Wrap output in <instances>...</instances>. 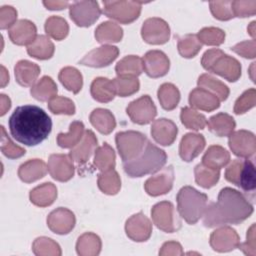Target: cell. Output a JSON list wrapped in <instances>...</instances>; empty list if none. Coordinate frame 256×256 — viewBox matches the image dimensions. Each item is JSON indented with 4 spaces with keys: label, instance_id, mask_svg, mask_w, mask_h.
Instances as JSON below:
<instances>
[{
    "label": "cell",
    "instance_id": "52a82bcc",
    "mask_svg": "<svg viewBox=\"0 0 256 256\" xmlns=\"http://www.w3.org/2000/svg\"><path fill=\"white\" fill-rule=\"evenodd\" d=\"M142 4L139 1H103V13L120 23L128 24L139 17Z\"/></svg>",
    "mask_w": 256,
    "mask_h": 256
},
{
    "label": "cell",
    "instance_id": "74e56055",
    "mask_svg": "<svg viewBox=\"0 0 256 256\" xmlns=\"http://www.w3.org/2000/svg\"><path fill=\"white\" fill-rule=\"evenodd\" d=\"M199 87L213 93L219 100L224 101L229 96V88L220 80L209 74H202L197 81Z\"/></svg>",
    "mask_w": 256,
    "mask_h": 256
},
{
    "label": "cell",
    "instance_id": "cb8c5ba5",
    "mask_svg": "<svg viewBox=\"0 0 256 256\" xmlns=\"http://www.w3.org/2000/svg\"><path fill=\"white\" fill-rule=\"evenodd\" d=\"M219 99L208 90L198 87L193 89L189 95V103L192 107L203 111H213L220 106Z\"/></svg>",
    "mask_w": 256,
    "mask_h": 256
},
{
    "label": "cell",
    "instance_id": "2e32d148",
    "mask_svg": "<svg viewBox=\"0 0 256 256\" xmlns=\"http://www.w3.org/2000/svg\"><path fill=\"white\" fill-rule=\"evenodd\" d=\"M125 230L131 240L143 242L149 239L152 232V224L143 213H137L126 221Z\"/></svg>",
    "mask_w": 256,
    "mask_h": 256
},
{
    "label": "cell",
    "instance_id": "8fae6325",
    "mask_svg": "<svg viewBox=\"0 0 256 256\" xmlns=\"http://www.w3.org/2000/svg\"><path fill=\"white\" fill-rule=\"evenodd\" d=\"M141 35L144 41L149 44H164L169 40L170 28L167 22L161 18H148L142 25Z\"/></svg>",
    "mask_w": 256,
    "mask_h": 256
},
{
    "label": "cell",
    "instance_id": "b9f144b4",
    "mask_svg": "<svg viewBox=\"0 0 256 256\" xmlns=\"http://www.w3.org/2000/svg\"><path fill=\"white\" fill-rule=\"evenodd\" d=\"M62 85L73 93H78L82 88V75L74 67H65L61 69L58 76Z\"/></svg>",
    "mask_w": 256,
    "mask_h": 256
},
{
    "label": "cell",
    "instance_id": "60d3db41",
    "mask_svg": "<svg viewBox=\"0 0 256 256\" xmlns=\"http://www.w3.org/2000/svg\"><path fill=\"white\" fill-rule=\"evenodd\" d=\"M98 187L99 189L108 195L117 194L121 187V180L118 173L114 170H108L98 175Z\"/></svg>",
    "mask_w": 256,
    "mask_h": 256
},
{
    "label": "cell",
    "instance_id": "ac0fdd59",
    "mask_svg": "<svg viewBox=\"0 0 256 256\" xmlns=\"http://www.w3.org/2000/svg\"><path fill=\"white\" fill-rule=\"evenodd\" d=\"M119 50L115 46L104 45L93 49L84 56L79 64L90 67H105L112 63L118 56Z\"/></svg>",
    "mask_w": 256,
    "mask_h": 256
},
{
    "label": "cell",
    "instance_id": "30bf717a",
    "mask_svg": "<svg viewBox=\"0 0 256 256\" xmlns=\"http://www.w3.org/2000/svg\"><path fill=\"white\" fill-rule=\"evenodd\" d=\"M126 112L130 119L137 124L144 125L150 123L156 116V107L148 95L132 101L126 108Z\"/></svg>",
    "mask_w": 256,
    "mask_h": 256
},
{
    "label": "cell",
    "instance_id": "3957f363",
    "mask_svg": "<svg viewBox=\"0 0 256 256\" xmlns=\"http://www.w3.org/2000/svg\"><path fill=\"white\" fill-rule=\"evenodd\" d=\"M166 160L165 151L147 141L140 155L131 161L124 162L123 168L130 177H142L161 170Z\"/></svg>",
    "mask_w": 256,
    "mask_h": 256
},
{
    "label": "cell",
    "instance_id": "277c9868",
    "mask_svg": "<svg viewBox=\"0 0 256 256\" xmlns=\"http://www.w3.org/2000/svg\"><path fill=\"white\" fill-rule=\"evenodd\" d=\"M208 197L191 186L182 187L177 194V208L180 216L188 223L195 224L204 214Z\"/></svg>",
    "mask_w": 256,
    "mask_h": 256
},
{
    "label": "cell",
    "instance_id": "7402d4cb",
    "mask_svg": "<svg viewBox=\"0 0 256 256\" xmlns=\"http://www.w3.org/2000/svg\"><path fill=\"white\" fill-rule=\"evenodd\" d=\"M205 138L201 134L187 133L183 136L179 146L180 157L186 161H192L196 158L205 147Z\"/></svg>",
    "mask_w": 256,
    "mask_h": 256
},
{
    "label": "cell",
    "instance_id": "003e7915",
    "mask_svg": "<svg viewBox=\"0 0 256 256\" xmlns=\"http://www.w3.org/2000/svg\"><path fill=\"white\" fill-rule=\"evenodd\" d=\"M247 30H248L249 34L252 36V38L254 39V37H255V21H252V22L250 23V25L248 26Z\"/></svg>",
    "mask_w": 256,
    "mask_h": 256
},
{
    "label": "cell",
    "instance_id": "ba28073f",
    "mask_svg": "<svg viewBox=\"0 0 256 256\" xmlns=\"http://www.w3.org/2000/svg\"><path fill=\"white\" fill-rule=\"evenodd\" d=\"M151 215L154 224L164 232L172 233L181 227V221L177 217L171 202L162 201L157 203L153 206Z\"/></svg>",
    "mask_w": 256,
    "mask_h": 256
},
{
    "label": "cell",
    "instance_id": "5b68a950",
    "mask_svg": "<svg viewBox=\"0 0 256 256\" xmlns=\"http://www.w3.org/2000/svg\"><path fill=\"white\" fill-rule=\"evenodd\" d=\"M204 69L215 73L230 82L237 81L241 76V65L238 60L219 49L207 50L201 60Z\"/></svg>",
    "mask_w": 256,
    "mask_h": 256
},
{
    "label": "cell",
    "instance_id": "6f0895ef",
    "mask_svg": "<svg viewBox=\"0 0 256 256\" xmlns=\"http://www.w3.org/2000/svg\"><path fill=\"white\" fill-rule=\"evenodd\" d=\"M17 11L12 6H2L0 8V27L1 29L11 28L16 22Z\"/></svg>",
    "mask_w": 256,
    "mask_h": 256
},
{
    "label": "cell",
    "instance_id": "d6a6232c",
    "mask_svg": "<svg viewBox=\"0 0 256 256\" xmlns=\"http://www.w3.org/2000/svg\"><path fill=\"white\" fill-rule=\"evenodd\" d=\"M27 52L36 59L46 60L53 56L54 44L46 35H39L34 42L28 46Z\"/></svg>",
    "mask_w": 256,
    "mask_h": 256
},
{
    "label": "cell",
    "instance_id": "f5cc1de1",
    "mask_svg": "<svg viewBox=\"0 0 256 256\" xmlns=\"http://www.w3.org/2000/svg\"><path fill=\"white\" fill-rule=\"evenodd\" d=\"M1 151L6 157L10 159L19 158L26 152L25 149L13 143V141L6 134L5 128L3 126H1Z\"/></svg>",
    "mask_w": 256,
    "mask_h": 256
},
{
    "label": "cell",
    "instance_id": "7a4b0ae2",
    "mask_svg": "<svg viewBox=\"0 0 256 256\" xmlns=\"http://www.w3.org/2000/svg\"><path fill=\"white\" fill-rule=\"evenodd\" d=\"M253 213V206L239 191L230 187L223 188L216 203L206 207L203 223L206 227L226 224H239Z\"/></svg>",
    "mask_w": 256,
    "mask_h": 256
},
{
    "label": "cell",
    "instance_id": "4dcf8cb0",
    "mask_svg": "<svg viewBox=\"0 0 256 256\" xmlns=\"http://www.w3.org/2000/svg\"><path fill=\"white\" fill-rule=\"evenodd\" d=\"M91 124L102 134H109L116 126V121L113 114L103 108H97L90 114Z\"/></svg>",
    "mask_w": 256,
    "mask_h": 256
},
{
    "label": "cell",
    "instance_id": "6da1fadb",
    "mask_svg": "<svg viewBox=\"0 0 256 256\" xmlns=\"http://www.w3.org/2000/svg\"><path fill=\"white\" fill-rule=\"evenodd\" d=\"M9 129L14 139L27 146H35L44 141L51 132L49 115L35 105L17 107L9 118Z\"/></svg>",
    "mask_w": 256,
    "mask_h": 256
},
{
    "label": "cell",
    "instance_id": "db71d44e",
    "mask_svg": "<svg viewBox=\"0 0 256 256\" xmlns=\"http://www.w3.org/2000/svg\"><path fill=\"white\" fill-rule=\"evenodd\" d=\"M256 102V90L251 88L245 91L235 102L234 112L236 114H243L254 107Z\"/></svg>",
    "mask_w": 256,
    "mask_h": 256
},
{
    "label": "cell",
    "instance_id": "11a10c76",
    "mask_svg": "<svg viewBox=\"0 0 256 256\" xmlns=\"http://www.w3.org/2000/svg\"><path fill=\"white\" fill-rule=\"evenodd\" d=\"M232 1H212L210 10L213 16L219 20H229L234 17L231 7Z\"/></svg>",
    "mask_w": 256,
    "mask_h": 256
},
{
    "label": "cell",
    "instance_id": "816d5d0a",
    "mask_svg": "<svg viewBox=\"0 0 256 256\" xmlns=\"http://www.w3.org/2000/svg\"><path fill=\"white\" fill-rule=\"evenodd\" d=\"M49 110L54 114L73 115L75 113V105L72 100L62 96H55L48 102Z\"/></svg>",
    "mask_w": 256,
    "mask_h": 256
},
{
    "label": "cell",
    "instance_id": "603a6c76",
    "mask_svg": "<svg viewBox=\"0 0 256 256\" xmlns=\"http://www.w3.org/2000/svg\"><path fill=\"white\" fill-rule=\"evenodd\" d=\"M97 147V138L91 130L85 131L82 140L72 148L69 156L78 164H83L89 160Z\"/></svg>",
    "mask_w": 256,
    "mask_h": 256
},
{
    "label": "cell",
    "instance_id": "94428289",
    "mask_svg": "<svg viewBox=\"0 0 256 256\" xmlns=\"http://www.w3.org/2000/svg\"><path fill=\"white\" fill-rule=\"evenodd\" d=\"M247 241L243 244H239L238 248L241 249L246 255L254 256L255 251V224H252L250 229L247 231Z\"/></svg>",
    "mask_w": 256,
    "mask_h": 256
},
{
    "label": "cell",
    "instance_id": "8d00e7d4",
    "mask_svg": "<svg viewBox=\"0 0 256 256\" xmlns=\"http://www.w3.org/2000/svg\"><path fill=\"white\" fill-rule=\"evenodd\" d=\"M115 70L118 76L137 77L143 71L142 59L135 55L126 56L117 63Z\"/></svg>",
    "mask_w": 256,
    "mask_h": 256
},
{
    "label": "cell",
    "instance_id": "484cf974",
    "mask_svg": "<svg viewBox=\"0 0 256 256\" xmlns=\"http://www.w3.org/2000/svg\"><path fill=\"white\" fill-rule=\"evenodd\" d=\"M47 172L46 164L40 159H32L23 163L18 170L19 178L26 183L34 182L45 176Z\"/></svg>",
    "mask_w": 256,
    "mask_h": 256
},
{
    "label": "cell",
    "instance_id": "8992f818",
    "mask_svg": "<svg viewBox=\"0 0 256 256\" xmlns=\"http://www.w3.org/2000/svg\"><path fill=\"white\" fill-rule=\"evenodd\" d=\"M116 145L123 162L131 161L143 151L147 138L137 131H124L116 134Z\"/></svg>",
    "mask_w": 256,
    "mask_h": 256
},
{
    "label": "cell",
    "instance_id": "5bb4252c",
    "mask_svg": "<svg viewBox=\"0 0 256 256\" xmlns=\"http://www.w3.org/2000/svg\"><path fill=\"white\" fill-rule=\"evenodd\" d=\"M48 171L55 180L68 181L74 175L73 161L69 155L52 154L48 159Z\"/></svg>",
    "mask_w": 256,
    "mask_h": 256
},
{
    "label": "cell",
    "instance_id": "be15d7a7",
    "mask_svg": "<svg viewBox=\"0 0 256 256\" xmlns=\"http://www.w3.org/2000/svg\"><path fill=\"white\" fill-rule=\"evenodd\" d=\"M43 4L49 10H61L69 5L66 1H44Z\"/></svg>",
    "mask_w": 256,
    "mask_h": 256
},
{
    "label": "cell",
    "instance_id": "f1b7e54d",
    "mask_svg": "<svg viewBox=\"0 0 256 256\" xmlns=\"http://www.w3.org/2000/svg\"><path fill=\"white\" fill-rule=\"evenodd\" d=\"M92 97L102 103L113 100L116 95L113 80H109L104 77L95 78L91 84Z\"/></svg>",
    "mask_w": 256,
    "mask_h": 256
},
{
    "label": "cell",
    "instance_id": "836d02e7",
    "mask_svg": "<svg viewBox=\"0 0 256 256\" xmlns=\"http://www.w3.org/2000/svg\"><path fill=\"white\" fill-rule=\"evenodd\" d=\"M123 36L122 28L111 21L101 23L95 30V38L99 43L118 42Z\"/></svg>",
    "mask_w": 256,
    "mask_h": 256
},
{
    "label": "cell",
    "instance_id": "91938a15",
    "mask_svg": "<svg viewBox=\"0 0 256 256\" xmlns=\"http://www.w3.org/2000/svg\"><path fill=\"white\" fill-rule=\"evenodd\" d=\"M243 160L241 159H235L233 162L227 167L225 171V178L227 181L235 184L238 186V179H239V173L242 166Z\"/></svg>",
    "mask_w": 256,
    "mask_h": 256
},
{
    "label": "cell",
    "instance_id": "4316f807",
    "mask_svg": "<svg viewBox=\"0 0 256 256\" xmlns=\"http://www.w3.org/2000/svg\"><path fill=\"white\" fill-rule=\"evenodd\" d=\"M57 197V188L53 183L47 182L35 187L30 192V201L39 207L51 205Z\"/></svg>",
    "mask_w": 256,
    "mask_h": 256
},
{
    "label": "cell",
    "instance_id": "9f6ffc18",
    "mask_svg": "<svg viewBox=\"0 0 256 256\" xmlns=\"http://www.w3.org/2000/svg\"><path fill=\"white\" fill-rule=\"evenodd\" d=\"M234 17H249L256 13V1H232Z\"/></svg>",
    "mask_w": 256,
    "mask_h": 256
},
{
    "label": "cell",
    "instance_id": "7bdbcfd3",
    "mask_svg": "<svg viewBox=\"0 0 256 256\" xmlns=\"http://www.w3.org/2000/svg\"><path fill=\"white\" fill-rule=\"evenodd\" d=\"M94 165L102 172L111 170L115 166V153L110 145L104 143L98 147L94 155Z\"/></svg>",
    "mask_w": 256,
    "mask_h": 256
},
{
    "label": "cell",
    "instance_id": "6125c7cd",
    "mask_svg": "<svg viewBox=\"0 0 256 256\" xmlns=\"http://www.w3.org/2000/svg\"><path fill=\"white\" fill-rule=\"evenodd\" d=\"M160 255H182L183 251H182V247L178 242L175 241H170V242H166L161 250L159 251Z\"/></svg>",
    "mask_w": 256,
    "mask_h": 256
},
{
    "label": "cell",
    "instance_id": "03108f58",
    "mask_svg": "<svg viewBox=\"0 0 256 256\" xmlns=\"http://www.w3.org/2000/svg\"><path fill=\"white\" fill-rule=\"evenodd\" d=\"M1 69H2V80H1V86L4 87L6 85L7 82H9V75L8 73L6 72V69L4 66H1Z\"/></svg>",
    "mask_w": 256,
    "mask_h": 256
},
{
    "label": "cell",
    "instance_id": "e575fe53",
    "mask_svg": "<svg viewBox=\"0 0 256 256\" xmlns=\"http://www.w3.org/2000/svg\"><path fill=\"white\" fill-rule=\"evenodd\" d=\"M77 253L81 256H95L101 250L100 238L91 232L81 235L76 244Z\"/></svg>",
    "mask_w": 256,
    "mask_h": 256
},
{
    "label": "cell",
    "instance_id": "9a60e30c",
    "mask_svg": "<svg viewBox=\"0 0 256 256\" xmlns=\"http://www.w3.org/2000/svg\"><path fill=\"white\" fill-rule=\"evenodd\" d=\"M174 180L173 167L170 165L162 168L160 173L150 177L144 184L145 191L151 196H159L166 194L172 188Z\"/></svg>",
    "mask_w": 256,
    "mask_h": 256
},
{
    "label": "cell",
    "instance_id": "c3c4849f",
    "mask_svg": "<svg viewBox=\"0 0 256 256\" xmlns=\"http://www.w3.org/2000/svg\"><path fill=\"white\" fill-rule=\"evenodd\" d=\"M177 47L182 57L192 58L200 51L202 44L199 41L197 35L188 34L178 40Z\"/></svg>",
    "mask_w": 256,
    "mask_h": 256
},
{
    "label": "cell",
    "instance_id": "f35d334b",
    "mask_svg": "<svg viewBox=\"0 0 256 256\" xmlns=\"http://www.w3.org/2000/svg\"><path fill=\"white\" fill-rule=\"evenodd\" d=\"M238 186L241 187L245 192H254L256 188V171L254 162L250 159L243 160L239 179Z\"/></svg>",
    "mask_w": 256,
    "mask_h": 256
},
{
    "label": "cell",
    "instance_id": "ab89813d",
    "mask_svg": "<svg viewBox=\"0 0 256 256\" xmlns=\"http://www.w3.org/2000/svg\"><path fill=\"white\" fill-rule=\"evenodd\" d=\"M158 99L162 108L173 110L180 100V92L173 84L164 83L158 89Z\"/></svg>",
    "mask_w": 256,
    "mask_h": 256
},
{
    "label": "cell",
    "instance_id": "f907efd6",
    "mask_svg": "<svg viewBox=\"0 0 256 256\" xmlns=\"http://www.w3.org/2000/svg\"><path fill=\"white\" fill-rule=\"evenodd\" d=\"M197 37L201 44L218 46L224 42L225 33L222 29L216 27H206L198 32Z\"/></svg>",
    "mask_w": 256,
    "mask_h": 256
},
{
    "label": "cell",
    "instance_id": "e0dca14e",
    "mask_svg": "<svg viewBox=\"0 0 256 256\" xmlns=\"http://www.w3.org/2000/svg\"><path fill=\"white\" fill-rule=\"evenodd\" d=\"M75 216L67 208H57L47 217V225L56 234H68L75 226Z\"/></svg>",
    "mask_w": 256,
    "mask_h": 256
},
{
    "label": "cell",
    "instance_id": "f6af8a7d",
    "mask_svg": "<svg viewBox=\"0 0 256 256\" xmlns=\"http://www.w3.org/2000/svg\"><path fill=\"white\" fill-rule=\"evenodd\" d=\"M45 31L53 39L62 40L67 36L69 26L64 18L59 16H51L45 22Z\"/></svg>",
    "mask_w": 256,
    "mask_h": 256
},
{
    "label": "cell",
    "instance_id": "4fadbf2b",
    "mask_svg": "<svg viewBox=\"0 0 256 256\" xmlns=\"http://www.w3.org/2000/svg\"><path fill=\"white\" fill-rule=\"evenodd\" d=\"M143 70L152 78L162 77L167 74L170 62L165 53L159 50L148 51L142 59Z\"/></svg>",
    "mask_w": 256,
    "mask_h": 256
},
{
    "label": "cell",
    "instance_id": "d4e9b609",
    "mask_svg": "<svg viewBox=\"0 0 256 256\" xmlns=\"http://www.w3.org/2000/svg\"><path fill=\"white\" fill-rule=\"evenodd\" d=\"M15 78L21 86H31L40 74V67L28 60L19 61L15 67Z\"/></svg>",
    "mask_w": 256,
    "mask_h": 256
},
{
    "label": "cell",
    "instance_id": "1f68e13d",
    "mask_svg": "<svg viewBox=\"0 0 256 256\" xmlns=\"http://www.w3.org/2000/svg\"><path fill=\"white\" fill-rule=\"evenodd\" d=\"M30 93L38 101H50L57 94V85L51 77L44 76L31 87Z\"/></svg>",
    "mask_w": 256,
    "mask_h": 256
},
{
    "label": "cell",
    "instance_id": "ee69618b",
    "mask_svg": "<svg viewBox=\"0 0 256 256\" xmlns=\"http://www.w3.org/2000/svg\"><path fill=\"white\" fill-rule=\"evenodd\" d=\"M195 181L198 185L203 188H210L214 186L220 177V170L219 169H212L209 168L202 163L198 164L195 169Z\"/></svg>",
    "mask_w": 256,
    "mask_h": 256
},
{
    "label": "cell",
    "instance_id": "ffe728a7",
    "mask_svg": "<svg viewBox=\"0 0 256 256\" xmlns=\"http://www.w3.org/2000/svg\"><path fill=\"white\" fill-rule=\"evenodd\" d=\"M177 126L175 123L166 118H160L154 121L151 127L153 139L163 146L171 145L177 136Z\"/></svg>",
    "mask_w": 256,
    "mask_h": 256
},
{
    "label": "cell",
    "instance_id": "83f0119b",
    "mask_svg": "<svg viewBox=\"0 0 256 256\" xmlns=\"http://www.w3.org/2000/svg\"><path fill=\"white\" fill-rule=\"evenodd\" d=\"M209 130L219 137L229 136L235 128V121L232 116L226 113H218L212 116L207 124Z\"/></svg>",
    "mask_w": 256,
    "mask_h": 256
},
{
    "label": "cell",
    "instance_id": "d590c367",
    "mask_svg": "<svg viewBox=\"0 0 256 256\" xmlns=\"http://www.w3.org/2000/svg\"><path fill=\"white\" fill-rule=\"evenodd\" d=\"M84 125L80 121H73L70 124L68 133H59L57 143L62 148H72L76 146L83 138Z\"/></svg>",
    "mask_w": 256,
    "mask_h": 256
},
{
    "label": "cell",
    "instance_id": "d6986e66",
    "mask_svg": "<svg viewBox=\"0 0 256 256\" xmlns=\"http://www.w3.org/2000/svg\"><path fill=\"white\" fill-rule=\"evenodd\" d=\"M240 239L231 227H222L215 230L210 236L211 247L218 252H228L238 248Z\"/></svg>",
    "mask_w": 256,
    "mask_h": 256
},
{
    "label": "cell",
    "instance_id": "9c48e42d",
    "mask_svg": "<svg viewBox=\"0 0 256 256\" xmlns=\"http://www.w3.org/2000/svg\"><path fill=\"white\" fill-rule=\"evenodd\" d=\"M69 14L76 25L88 27L96 22L101 11L96 1H78L70 5Z\"/></svg>",
    "mask_w": 256,
    "mask_h": 256
},
{
    "label": "cell",
    "instance_id": "44dd1931",
    "mask_svg": "<svg viewBox=\"0 0 256 256\" xmlns=\"http://www.w3.org/2000/svg\"><path fill=\"white\" fill-rule=\"evenodd\" d=\"M11 41L17 45H30L36 39V26L33 22L21 19L9 29Z\"/></svg>",
    "mask_w": 256,
    "mask_h": 256
},
{
    "label": "cell",
    "instance_id": "e7e4bbea",
    "mask_svg": "<svg viewBox=\"0 0 256 256\" xmlns=\"http://www.w3.org/2000/svg\"><path fill=\"white\" fill-rule=\"evenodd\" d=\"M11 107V101L5 94H1V112L0 115H4Z\"/></svg>",
    "mask_w": 256,
    "mask_h": 256
},
{
    "label": "cell",
    "instance_id": "680465c9",
    "mask_svg": "<svg viewBox=\"0 0 256 256\" xmlns=\"http://www.w3.org/2000/svg\"><path fill=\"white\" fill-rule=\"evenodd\" d=\"M231 49L244 58H254L256 56V43L254 39L240 42L233 46Z\"/></svg>",
    "mask_w": 256,
    "mask_h": 256
},
{
    "label": "cell",
    "instance_id": "f546056e",
    "mask_svg": "<svg viewBox=\"0 0 256 256\" xmlns=\"http://www.w3.org/2000/svg\"><path fill=\"white\" fill-rule=\"evenodd\" d=\"M230 161L229 152L219 145L210 146L202 158V164L212 168L219 169L226 166Z\"/></svg>",
    "mask_w": 256,
    "mask_h": 256
},
{
    "label": "cell",
    "instance_id": "7dc6e473",
    "mask_svg": "<svg viewBox=\"0 0 256 256\" xmlns=\"http://www.w3.org/2000/svg\"><path fill=\"white\" fill-rule=\"evenodd\" d=\"M115 92L120 97H126L136 93L139 90V81L136 77L118 76L113 79Z\"/></svg>",
    "mask_w": 256,
    "mask_h": 256
},
{
    "label": "cell",
    "instance_id": "bcb514c9",
    "mask_svg": "<svg viewBox=\"0 0 256 256\" xmlns=\"http://www.w3.org/2000/svg\"><path fill=\"white\" fill-rule=\"evenodd\" d=\"M180 118H181L182 124L186 128L192 129V130L204 129L207 124V121L204 115L200 114L193 108H189V107L182 108Z\"/></svg>",
    "mask_w": 256,
    "mask_h": 256
},
{
    "label": "cell",
    "instance_id": "7c38bea8",
    "mask_svg": "<svg viewBox=\"0 0 256 256\" xmlns=\"http://www.w3.org/2000/svg\"><path fill=\"white\" fill-rule=\"evenodd\" d=\"M229 147L239 157L249 158L256 151L255 135L247 130H238L229 135Z\"/></svg>",
    "mask_w": 256,
    "mask_h": 256
},
{
    "label": "cell",
    "instance_id": "681fc988",
    "mask_svg": "<svg viewBox=\"0 0 256 256\" xmlns=\"http://www.w3.org/2000/svg\"><path fill=\"white\" fill-rule=\"evenodd\" d=\"M32 249L35 255L38 256H59L61 255L60 246L50 238L40 237L37 238L33 245Z\"/></svg>",
    "mask_w": 256,
    "mask_h": 256
}]
</instances>
